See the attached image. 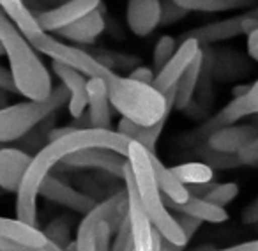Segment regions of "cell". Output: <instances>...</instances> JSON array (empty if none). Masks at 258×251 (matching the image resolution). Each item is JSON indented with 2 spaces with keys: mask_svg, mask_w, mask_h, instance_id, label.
I'll use <instances>...</instances> for the list:
<instances>
[{
  "mask_svg": "<svg viewBox=\"0 0 258 251\" xmlns=\"http://www.w3.org/2000/svg\"><path fill=\"white\" fill-rule=\"evenodd\" d=\"M253 113H258V80L249 87V90L244 96L233 97L209 124H212L216 130H219V128H225V126L235 124L242 117H247V115Z\"/></svg>",
  "mask_w": 258,
  "mask_h": 251,
  "instance_id": "obj_17",
  "label": "cell"
},
{
  "mask_svg": "<svg viewBox=\"0 0 258 251\" xmlns=\"http://www.w3.org/2000/svg\"><path fill=\"white\" fill-rule=\"evenodd\" d=\"M32 156L16 147H0V187L16 193L29 168Z\"/></svg>",
  "mask_w": 258,
  "mask_h": 251,
  "instance_id": "obj_15",
  "label": "cell"
},
{
  "mask_svg": "<svg viewBox=\"0 0 258 251\" xmlns=\"http://www.w3.org/2000/svg\"><path fill=\"white\" fill-rule=\"evenodd\" d=\"M212 251H258V239L256 240H247V242L235 244V246L223 247V249H212Z\"/></svg>",
  "mask_w": 258,
  "mask_h": 251,
  "instance_id": "obj_37",
  "label": "cell"
},
{
  "mask_svg": "<svg viewBox=\"0 0 258 251\" xmlns=\"http://www.w3.org/2000/svg\"><path fill=\"white\" fill-rule=\"evenodd\" d=\"M177 214H179V212H177ZM175 221H177V225L180 226V230H182L187 242H189V239L200 230V226H202V221H198V219H195V218H189V216H186V214L175 216Z\"/></svg>",
  "mask_w": 258,
  "mask_h": 251,
  "instance_id": "obj_33",
  "label": "cell"
},
{
  "mask_svg": "<svg viewBox=\"0 0 258 251\" xmlns=\"http://www.w3.org/2000/svg\"><path fill=\"white\" fill-rule=\"evenodd\" d=\"M240 219H242V223H246V225H254V223H258V198H254V200L244 209Z\"/></svg>",
  "mask_w": 258,
  "mask_h": 251,
  "instance_id": "obj_36",
  "label": "cell"
},
{
  "mask_svg": "<svg viewBox=\"0 0 258 251\" xmlns=\"http://www.w3.org/2000/svg\"><path fill=\"white\" fill-rule=\"evenodd\" d=\"M247 90H249V87H247V85L235 87V89H233V96H235V97H240V96H244V94H246Z\"/></svg>",
  "mask_w": 258,
  "mask_h": 251,
  "instance_id": "obj_40",
  "label": "cell"
},
{
  "mask_svg": "<svg viewBox=\"0 0 258 251\" xmlns=\"http://www.w3.org/2000/svg\"><path fill=\"white\" fill-rule=\"evenodd\" d=\"M104 30H106V22H104L103 15H101L99 8H97L96 11L89 13V15L83 16V18L78 20L76 23L58 30L57 34L66 37V39L73 41V43L89 44V43H94Z\"/></svg>",
  "mask_w": 258,
  "mask_h": 251,
  "instance_id": "obj_19",
  "label": "cell"
},
{
  "mask_svg": "<svg viewBox=\"0 0 258 251\" xmlns=\"http://www.w3.org/2000/svg\"><path fill=\"white\" fill-rule=\"evenodd\" d=\"M244 22H246V16H235L230 20L209 23V25L191 30L189 37L197 39L198 43H218V41L232 39V37L244 34Z\"/></svg>",
  "mask_w": 258,
  "mask_h": 251,
  "instance_id": "obj_23",
  "label": "cell"
},
{
  "mask_svg": "<svg viewBox=\"0 0 258 251\" xmlns=\"http://www.w3.org/2000/svg\"><path fill=\"white\" fill-rule=\"evenodd\" d=\"M133 249V239H131V230H129L127 219L122 223L118 232L115 233V240L111 244L110 251H131Z\"/></svg>",
  "mask_w": 258,
  "mask_h": 251,
  "instance_id": "obj_31",
  "label": "cell"
},
{
  "mask_svg": "<svg viewBox=\"0 0 258 251\" xmlns=\"http://www.w3.org/2000/svg\"><path fill=\"white\" fill-rule=\"evenodd\" d=\"M125 22H127V29L135 36H151L163 22L161 0H127Z\"/></svg>",
  "mask_w": 258,
  "mask_h": 251,
  "instance_id": "obj_11",
  "label": "cell"
},
{
  "mask_svg": "<svg viewBox=\"0 0 258 251\" xmlns=\"http://www.w3.org/2000/svg\"><path fill=\"white\" fill-rule=\"evenodd\" d=\"M75 130H78V128H75V126H69V128H57V130H51L50 131L48 138H50V142L51 140H57V138H62V137H66V135L73 133Z\"/></svg>",
  "mask_w": 258,
  "mask_h": 251,
  "instance_id": "obj_39",
  "label": "cell"
},
{
  "mask_svg": "<svg viewBox=\"0 0 258 251\" xmlns=\"http://www.w3.org/2000/svg\"><path fill=\"white\" fill-rule=\"evenodd\" d=\"M165 205L168 209H175V212L179 214H186L189 218H195L202 223H211V225H219V223L228 221V212L226 209L218 207V205L211 204V202L204 200L200 197H189V200L186 204H170L165 202Z\"/></svg>",
  "mask_w": 258,
  "mask_h": 251,
  "instance_id": "obj_21",
  "label": "cell"
},
{
  "mask_svg": "<svg viewBox=\"0 0 258 251\" xmlns=\"http://www.w3.org/2000/svg\"><path fill=\"white\" fill-rule=\"evenodd\" d=\"M184 11L195 13H225L253 6L256 0H173Z\"/></svg>",
  "mask_w": 258,
  "mask_h": 251,
  "instance_id": "obj_26",
  "label": "cell"
},
{
  "mask_svg": "<svg viewBox=\"0 0 258 251\" xmlns=\"http://www.w3.org/2000/svg\"><path fill=\"white\" fill-rule=\"evenodd\" d=\"M202 71H204V51L197 55V58L193 60V64L187 68V71L180 76V80L177 82V85L173 87L175 90V101H173V106L177 110H184L187 104L191 103L195 96V90L200 82Z\"/></svg>",
  "mask_w": 258,
  "mask_h": 251,
  "instance_id": "obj_25",
  "label": "cell"
},
{
  "mask_svg": "<svg viewBox=\"0 0 258 251\" xmlns=\"http://www.w3.org/2000/svg\"><path fill=\"white\" fill-rule=\"evenodd\" d=\"M125 158H127V165L131 168V173H133L138 197L144 204L145 212H147L154 230L161 235L165 244H170L175 249L184 247L187 244V239L184 237L180 226L177 225L175 216H172V212L165 205L163 195L154 179L149 151L137 142H131Z\"/></svg>",
  "mask_w": 258,
  "mask_h": 251,
  "instance_id": "obj_4",
  "label": "cell"
},
{
  "mask_svg": "<svg viewBox=\"0 0 258 251\" xmlns=\"http://www.w3.org/2000/svg\"><path fill=\"white\" fill-rule=\"evenodd\" d=\"M108 87L111 108L120 113L122 118L138 126H152L166 120L175 101V90L161 94L152 85L120 76L111 71L104 78Z\"/></svg>",
  "mask_w": 258,
  "mask_h": 251,
  "instance_id": "obj_3",
  "label": "cell"
},
{
  "mask_svg": "<svg viewBox=\"0 0 258 251\" xmlns=\"http://www.w3.org/2000/svg\"><path fill=\"white\" fill-rule=\"evenodd\" d=\"M43 233L46 235L48 240L55 242L60 247H68L69 246V225L62 219H55L48 225L46 230H43Z\"/></svg>",
  "mask_w": 258,
  "mask_h": 251,
  "instance_id": "obj_30",
  "label": "cell"
},
{
  "mask_svg": "<svg viewBox=\"0 0 258 251\" xmlns=\"http://www.w3.org/2000/svg\"><path fill=\"white\" fill-rule=\"evenodd\" d=\"M258 137V126L240 124V126H225L212 131L207 140V145L212 152L219 154H237L247 142Z\"/></svg>",
  "mask_w": 258,
  "mask_h": 251,
  "instance_id": "obj_14",
  "label": "cell"
},
{
  "mask_svg": "<svg viewBox=\"0 0 258 251\" xmlns=\"http://www.w3.org/2000/svg\"><path fill=\"white\" fill-rule=\"evenodd\" d=\"M0 55H6V51H4V46H2V43H0Z\"/></svg>",
  "mask_w": 258,
  "mask_h": 251,
  "instance_id": "obj_42",
  "label": "cell"
},
{
  "mask_svg": "<svg viewBox=\"0 0 258 251\" xmlns=\"http://www.w3.org/2000/svg\"><path fill=\"white\" fill-rule=\"evenodd\" d=\"M161 251H177V249H172V247H166L165 242H161Z\"/></svg>",
  "mask_w": 258,
  "mask_h": 251,
  "instance_id": "obj_41",
  "label": "cell"
},
{
  "mask_svg": "<svg viewBox=\"0 0 258 251\" xmlns=\"http://www.w3.org/2000/svg\"><path fill=\"white\" fill-rule=\"evenodd\" d=\"M0 90H4V92L18 94V92H16L15 80H13L11 71H9L8 68H4V66H0Z\"/></svg>",
  "mask_w": 258,
  "mask_h": 251,
  "instance_id": "obj_35",
  "label": "cell"
},
{
  "mask_svg": "<svg viewBox=\"0 0 258 251\" xmlns=\"http://www.w3.org/2000/svg\"><path fill=\"white\" fill-rule=\"evenodd\" d=\"M66 166L73 168H94L103 170L106 173H111L115 177L124 179V170L127 166V158L110 149H85L69 154L62 159Z\"/></svg>",
  "mask_w": 258,
  "mask_h": 251,
  "instance_id": "obj_10",
  "label": "cell"
},
{
  "mask_svg": "<svg viewBox=\"0 0 258 251\" xmlns=\"http://www.w3.org/2000/svg\"><path fill=\"white\" fill-rule=\"evenodd\" d=\"M129 78L131 80H137V82H142V83H147V85H152L154 83V71L151 68H145V66H140V68L133 69V71L129 73Z\"/></svg>",
  "mask_w": 258,
  "mask_h": 251,
  "instance_id": "obj_34",
  "label": "cell"
},
{
  "mask_svg": "<svg viewBox=\"0 0 258 251\" xmlns=\"http://www.w3.org/2000/svg\"><path fill=\"white\" fill-rule=\"evenodd\" d=\"M247 53L253 60L258 62V29L247 36Z\"/></svg>",
  "mask_w": 258,
  "mask_h": 251,
  "instance_id": "obj_38",
  "label": "cell"
},
{
  "mask_svg": "<svg viewBox=\"0 0 258 251\" xmlns=\"http://www.w3.org/2000/svg\"><path fill=\"white\" fill-rule=\"evenodd\" d=\"M200 43L193 37L187 36L186 39L180 43V46L175 50L173 57L156 73V78H154V87L156 90H159L161 94H166L177 85V82L180 80V76L187 71L193 60L197 58V55L200 53Z\"/></svg>",
  "mask_w": 258,
  "mask_h": 251,
  "instance_id": "obj_8",
  "label": "cell"
},
{
  "mask_svg": "<svg viewBox=\"0 0 258 251\" xmlns=\"http://www.w3.org/2000/svg\"><path fill=\"white\" fill-rule=\"evenodd\" d=\"M87 118L89 128L111 130V103L103 78H89L87 82Z\"/></svg>",
  "mask_w": 258,
  "mask_h": 251,
  "instance_id": "obj_13",
  "label": "cell"
},
{
  "mask_svg": "<svg viewBox=\"0 0 258 251\" xmlns=\"http://www.w3.org/2000/svg\"><path fill=\"white\" fill-rule=\"evenodd\" d=\"M0 43L9 60V71L15 80L16 92L27 99L44 101L53 90L48 68L37 55L30 41L0 11Z\"/></svg>",
  "mask_w": 258,
  "mask_h": 251,
  "instance_id": "obj_2",
  "label": "cell"
},
{
  "mask_svg": "<svg viewBox=\"0 0 258 251\" xmlns=\"http://www.w3.org/2000/svg\"><path fill=\"white\" fill-rule=\"evenodd\" d=\"M125 197H127V225L133 239V251H152L154 249V226L149 219L145 207L138 197L135 179L129 165L124 170Z\"/></svg>",
  "mask_w": 258,
  "mask_h": 251,
  "instance_id": "obj_7",
  "label": "cell"
},
{
  "mask_svg": "<svg viewBox=\"0 0 258 251\" xmlns=\"http://www.w3.org/2000/svg\"><path fill=\"white\" fill-rule=\"evenodd\" d=\"M237 159L240 165L244 166H253L258 163V137L253 138L251 142H247L239 152H237Z\"/></svg>",
  "mask_w": 258,
  "mask_h": 251,
  "instance_id": "obj_32",
  "label": "cell"
},
{
  "mask_svg": "<svg viewBox=\"0 0 258 251\" xmlns=\"http://www.w3.org/2000/svg\"><path fill=\"white\" fill-rule=\"evenodd\" d=\"M0 11L29 41L43 34L36 15L27 8L25 0H0Z\"/></svg>",
  "mask_w": 258,
  "mask_h": 251,
  "instance_id": "obj_20",
  "label": "cell"
},
{
  "mask_svg": "<svg viewBox=\"0 0 258 251\" xmlns=\"http://www.w3.org/2000/svg\"><path fill=\"white\" fill-rule=\"evenodd\" d=\"M68 101V90L64 85H58L53 87L50 97L44 101L27 99L0 108V145L11 144L29 135L37 124L60 110Z\"/></svg>",
  "mask_w": 258,
  "mask_h": 251,
  "instance_id": "obj_5",
  "label": "cell"
},
{
  "mask_svg": "<svg viewBox=\"0 0 258 251\" xmlns=\"http://www.w3.org/2000/svg\"><path fill=\"white\" fill-rule=\"evenodd\" d=\"M36 51L39 53H44L46 57H50L53 62L57 64H62L66 68H71L75 71L82 73L87 78H106L111 73V69L108 66H104L101 60H97L96 57H92L87 51L80 50L76 46H71V44H66L62 41L51 37L50 34L43 32L37 37H34L30 41Z\"/></svg>",
  "mask_w": 258,
  "mask_h": 251,
  "instance_id": "obj_6",
  "label": "cell"
},
{
  "mask_svg": "<svg viewBox=\"0 0 258 251\" xmlns=\"http://www.w3.org/2000/svg\"><path fill=\"white\" fill-rule=\"evenodd\" d=\"M151 154V163H152V172H154V179L158 184L159 191L163 193V200L170 202V204H186L189 200V191L187 187L173 175V172L156 156V152H149Z\"/></svg>",
  "mask_w": 258,
  "mask_h": 251,
  "instance_id": "obj_18",
  "label": "cell"
},
{
  "mask_svg": "<svg viewBox=\"0 0 258 251\" xmlns=\"http://www.w3.org/2000/svg\"><path fill=\"white\" fill-rule=\"evenodd\" d=\"M170 170H172L173 175H175L186 187L211 184L212 177H214L212 166H209V163H202V161L180 163V165L173 166V168H170Z\"/></svg>",
  "mask_w": 258,
  "mask_h": 251,
  "instance_id": "obj_27",
  "label": "cell"
},
{
  "mask_svg": "<svg viewBox=\"0 0 258 251\" xmlns=\"http://www.w3.org/2000/svg\"><path fill=\"white\" fill-rule=\"evenodd\" d=\"M175 50H177L175 37H172V36L159 37L158 43H156V46H154V53H152V64H154V68L159 71V69L173 57Z\"/></svg>",
  "mask_w": 258,
  "mask_h": 251,
  "instance_id": "obj_29",
  "label": "cell"
},
{
  "mask_svg": "<svg viewBox=\"0 0 258 251\" xmlns=\"http://www.w3.org/2000/svg\"><path fill=\"white\" fill-rule=\"evenodd\" d=\"M131 251H133V249H131Z\"/></svg>",
  "mask_w": 258,
  "mask_h": 251,
  "instance_id": "obj_44",
  "label": "cell"
},
{
  "mask_svg": "<svg viewBox=\"0 0 258 251\" xmlns=\"http://www.w3.org/2000/svg\"><path fill=\"white\" fill-rule=\"evenodd\" d=\"M237 197H239V186L235 182H223V184H214V187L205 195L204 200L225 209Z\"/></svg>",
  "mask_w": 258,
  "mask_h": 251,
  "instance_id": "obj_28",
  "label": "cell"
},
{
  "mask_svg": "<svg viewBox=\"0 0 258 251\" xmlns=\"http://www.w3.org/2000/svg\"><path fill=\"white\" fill-rule=\"evenodd\" d=\"M39 195L46 198V200L55 202V204L71 209L75 212H80L83 216L96 207V200L92 197L75 190L73 186L62 182L60 179H57L53 175H48L44 179V182L41 184Z\"/></svg>",
  "mask_w": 258,
  "mask_h": 251,
  "instance_id": "obj_12",
  "label": "cell"
},
{
  "mask_svg": "<svg viewBox=\"0 0 258 251\" xmlns=\"http://www.w3.org/2000/svg\"><path fill=\"white\" fill-rule=\"evenodd\" d=\"M51 68H53L55 76L60 80L64 89L69 94L68 106L71 117L82 118L83 113L87 111V82H89V78L83 76L82 73L75 71V69L57 64V62H53Z\"/></svg>",
  "mask_w": 258,
  "mask_h": 251,
  "instance_id": "obj_16",
  "label": "cell"
},
{
  "mask_svg": "<svg viewBox=\"0 0 258 251\" xmlns=\"http://www.w3.org/2000/svg\"><path fill=\"white\" fill-rule=\"evenodd\" d=\"M129 144L131 140L117 131L94 128H78L66 137L48 142V145L32 156V161L16 191V219L37 228V198L41 184L50 175L53 166L62 163V159L69 154L85 149H110L122 156H127Z\"/></svg>",
  "mask_w": 258,
  "mask_h": 251,
  "instance_id": "obj_1",
  "label": "cell"
},
{
  "mask_svg": "<svg viewBox=\"0 0 258 251\" xmlns=\"http://www.w3.org/2000/svg\"><path fill=\"white\" fill-rule=\"evenodd\" d=\"M101 8V0H68L64 4L43 11L36 16L43 32H58L66 27L73 25L89 13Z\"/></svg>",
  "mask_w": 258,
  "mask_h": 251,
  "instance_id": "obj_9",
  "label": "cell"
},
{
  "mask_svg": "<svg viewBox=\"0 0 258 251\" xmlns=\"http://www.w3.org/2000/svg\"><path fill=\"white\" fill-rule=\"evenodd\" d=\"M0 239L15 240L27 247H43L48 242L43 230L27 225L16 218H2V216H0Z\"/></svg>",
  "mask_w": 258,
  "mask_h": 251,
  "instance_id": "obj_22",
  "label": "cell"
},
{
  "mask_svg": "<svg viewBox=\"0 0 258 251\" xmlns=\"http://www.w3.org/2000/svg\"><path fill=\"white\" fill-rule=\"evenodd\" d=\"M0 147H2V145H0Z\"/></svg>",
  "mask_w": 258,
  "mask_h": 251,
  "instance_id": "obj_43",
  "label": "cell"
},
{
  "mask_svg": "<svg viewBox=\"0 0 258 251\" xmlns=\"http://www.w3.org/2000/svg\"><path fill=\"white\" fill-rule=\"evenodd\" d=\"M163 128H165V120L156 122L152 126H138L127 118H120L115 131L120 133L122 137L129 138L131 142L140 144L149 152H156V145H158V140L163 133Z\"/></svg>",
  "mask_w": 258,
  "mask_h": 251,
  "instance_id": "obj_24",
  "label": "cell"
}]
</instances>
